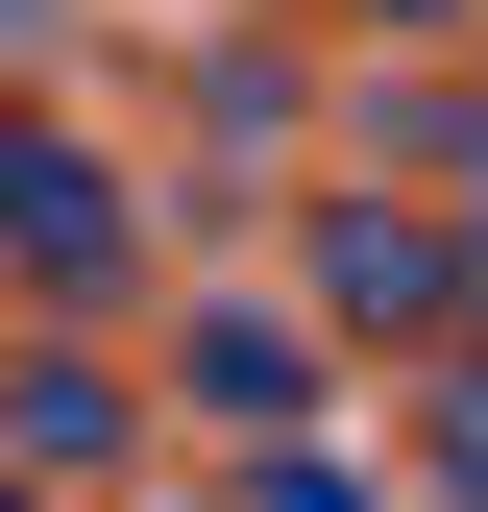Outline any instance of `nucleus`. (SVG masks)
<instances>
[{
  "label": "nucleus",
  "instance_id": "obj_3",
  "mask_svg": "<svg viewBox=\"0 0 488 512\" xmlns=\"http://www.w3.org/2000/svg\"><path fill=\"white\" fill-rule=\"evenodd\" d=\"M0 512H25V488H0Z\"/></svg>",
  "mask_w": 488,
  "mask_h": 512
},
{
  "label": "nucleus",
  "instance_id": "obj_2",
  "mask_svg": "<svg viewBox=\"0 0 488 512\" xmlns=\"http://www.w3.org/2000/svg\"><path fill=\"white\" fill-rule=\"evenodd\" d=\"M391 25H440V0H391Z\"/></svg>",
  "mask_w": 488,
  "mask_h": 512
},
{
  "label": "nucleus",
  "instance_id": "obj_1",
  "mask_svg": "<svg viewBox=\"0 0 488 512\" xmlns=\"http://www.w3.org/2000/svg\"><path fill=\"white\" fill-rule=\"evenodd\" d=\"M269 512H391V488H318V464H293V488H269Z\"/></svg>",
  "mask_w": 488,
  "mask_h": 512
}]
</instances>
